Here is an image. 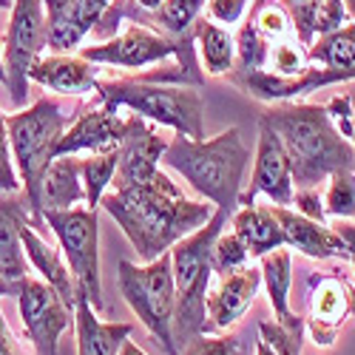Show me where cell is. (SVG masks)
Wrapping results in <instances>:
<instances>
[{"label": "cell", "instance_id": "52", "mask_svg": "<svg viewBox=\"0 0 355 355\" xmlns=\"http://www.w3.org/2000/svg\"><path fill=\"white\" fill-rule=\"evenodd\" d=\"M349 139H352V148H355V125H352V137Z\"/></svg>", "mask_w": 355, "mask_h": 355}, {"label": "cell", "instance_id": "43", "mask_svg": "<svg viewBox=\"0 0 355 355\" xmlns=\"http://www.w3.org/2000/svg\"><path fill=\"white\" fill-rule=\"evenodd\" d=\"M0 355H26V352L20 349L17 338L12 336V330H9V324H6L3 313H0Z\"/></svg>", "mask_w": 355, "mask_h": 355}, {"label": "cell", "instance_id": "41", "mask_svg": "<svg viewBox=\"0 0 355 355\" xmlns=\"http://www.w3.org/2000/svg\"><path fill=\"white\" fill-rule=\"evenodd\" d=\"M293 205H295V214H302L318 225H327V214H324V202L318 196L315 188H295L293 191Z\"/></svg>", "mask_w": 355, "mask_h": 355}, {"label": "cell", "instance_id": "22", "mask_svg": "<svg viewBox=\"0 0 355 355\" xmlns=\"http://www.w3.org/2000/svg\"><path fill=\"white\" fill-rule=\"evenodd\" d=\"M128 321H103L88 302V295L77 290L74 299V333L77 355H120L125 338H131Z\"/></svg>", "mask_w": 355, "mask_h": 355}, {"label": "cell", "instance_id": "38", "mask_svg": "<svg viewBox=\"0 0 355 355\" xmlns=\"http://www.w3.org/2000/svg\"><path fill=\"white\" fill-rule=\"evenodd\" d=\"M20 191V176L15 171L12 159V145L6 131V114L0 111V193H17Z\"/></svg>", "mask_w": 355, "mask_h": 355}, {"label": "cell", "instance_id": "40", "mask_svg": "<svg viewBox=\"0 0 355 355\" xmlns=\"http://www.w3.org/2000/svg\"><path fill=\"white\" fill-rule=\"evenodd\" d=\"M248 3L250 0H208L205 12H208V20L230 26V23H239L248 15Z\"/></svg>", "mask_w": 355, "mask_h": 355}, {"label": "cell", "instance_id": "24", "mask_svg": "<svg viewBox=\"0 0 355 355\" xmlns=\"http://www.w3.org/2000/svg\"><path fill=\"white\" fill-rule=\"evenodd\" d=\"M233 233L245 242L248 253L261 259L264 253H273L284 248V233L273 214V208H261V205H242L230 216Z\"/></svg>", "mask_w": 355, "mask_h": 355}, {"label": "cell", "instance_id": "17", "mask_svg": "<svg viewBox=\"0 0 355 355\" xmlns=\"http://www.w3.org/2000/svg\"><path fill=\"white\" fill-rule=\"evenodd\" d=\"M259 287H261V270L250 268V264H245V268L233 273L216 276V284L211 282L208 299H205V310H208L205 336L227 333L233 324H239V318L253 304Z\"/></svg>", "mask_w": 355, "mask_h": 355}, {"label": "cell", "instance_id": "14", "mask_svg": "<svg viewBox=\"0 0 355 355\" xmlns=\"http://www.w3.org/2000/svg\"><path fill=\"white\" fill-rule=\"evenodd\" d=\"M236 88H242L245 94H250L253 100L261 103H295L299 97H307L310 92H318V88H327L336 83H344L341 74L321 69V66H307L299 74H276L268 69H256V71H239L233 69L225 74Z\"/></svg>", "mask_w": 355, "mask_h": 355}, {"label": "cell", "instance_id": "20", "mask_svg": "<svg viewBox=\"0 0 355 355\" xmlns=\"http://www.w3.org/2000/svg\"><path fill=\"white\" fill-rule=\"evenodd\" d=\"M282 233H284V248L299 250L307 259H349L347 242L341 239V233L330 225H318L302 214H295L293 208H282V205H270Z\"/></svg>", "mask_w": 355, "mask_h": 355}, {"label": "cell", "instance_id": "27", "mask_svg": "<svg viewBox=\"0 0 355 355\" xmlns=\"http://www.w3.org/2000/svg\"><path fill=\"white\" fill-rule=\"evenodd\" d=\"M193 40H196V49L202 54L205 71H208L211 77H222V74L233 71L236 40H233V35L227 32L225 26L202 17V20L193 23Z\"/></svg>", "mask_w": 355, "mask_h": 355}, {"label": "cell", "instance_id": "26", "mask_svg": "<svg viewBox=\"0 0 355 355\" xmlns=\"http://www.w3.org/2000/svg\"><path fill=\"white\" fill-rule=\"evenodd\" d=\"M307 60L313 66L341 74L344 83L355 80V23L341 26L330 35L315 37L307 46Z\"/></svg>", "mask_w": 355, "mask_h": 355}, {"label": "cell", "instance_id": "13", "mask_svg": "<svg viewBox=\"0 0 355 355\" xmlns=\"http://www.w3.org/2000/svg\"><path fill=\"white\" fill-rule=\"evenodd\" d=\"M293 168L284 145L273 128L259 123V142H256V159L248 191L239 193V205H253L256 196H268L273 205L290 208L293 205Z\"/></svg>", "mask_w": 355, "mask_h": 355}, {"label": "cell", "instance_id": "31", "mask_svg": "<svg viewBox=\"0 0 355 355\" xmlns=\"http://www.w3.org/2000/svg\"><path fill=\"white\" fill-rule=\"evenodd\" d=\"M304 318L290 313L287 318L276 321H259V336L276 355H302L304 347Z\"/></svg>", "mask_w": 355, "mask_h": 355}, {"label": "cell", "instance_id": "25", "mask_svg": "<svg viewBox=\"0 0 355 355\" xmlns=\"http://www.w3.org/2000/svg\"><path fill=\"white\" fill-rule=\"evenodd\" d=\"M83 202H85V191L80 176V157L77 154L54 157L43 176V191H40L43 211H69Z\"/></svg>", "mask_w": 355, "mask_h": 355}, {"label": "cell", "instance_id": "5", "mask_svg": "<svg viewBox=\"0 0 355 355\" xmlns=\"http://www.w3.org/2000/svg\"><path fill=\"white\" fill-rule=\"evenodd\" d=\"M230 216L225 211H214V216L205 222L199 230L180 239L171 248V270H173V341L176 349H182L196 336H205V299H208V287L214 282L211 268V250L216 236L227 227Z\"/></svg>", "mask_w": 355, "mask_h": 355}, {"label": "cell", "instance_id": "37", "mask_svg": "<svg viewBox=\"0 0 355 355\" xmlns=\"http://www.w3.org/2000/svg\"><path fill=\"white\" fill-rule=\"evenodd\" d=\"M268 66H273L276 74H299L310 66L307 60V49L295 40V37H287V40H279L273 43L270 49V60Z\"/></svg>", "mask_w": 355, "mask_h": 355}, {"label": "cell", "instance_id": "23", "mask_svg": "<svg viewBox=\"0 0 355 355\" xmlns=\"http://www.w3.org/2000/svg\"><path fill=\"white\" fill-rule=\"evenodd\" d=\"M23 250H26L28 264H32V268L43 276V282L60 293L63 302H66L69 307H74L77 282H74V276H71V268H69L63 250H57L54 245H49L43 236L32 227V222L23 227Z\"/></svg>", "mask_w": 355, "mask_h": 355}, {"label": "cell", "instance_id": "36", "mask_svg": "<svg viewBox=\"0 0 355 355\" xmlns=\"http://www.w3.org/2000/svg\"><path fill=\"white\" fill-rule=\"evenodd\" d=\"M182 355H248V347L239 336L233 333H216V336H196L182 347Z\"/></svg>", "mask_w": 355, "mask_h": 355}, {"label": "cell", "instance_id": "12", "mask_svg": "<svg viewBox=\"0 0 355 355\" xmlns=\"http://www.w3.org/2000/svg\"><path fill=\"white\" fill-rule=\"evenodd\" d=\"M355 315V284L341 270L313 273L307 282L304 327L318 347H333L347 321Z\"/></svg>", "mask_w": 355, "mask_h": 355}, {"label": "cell", "instance_id": "44", "mask_svg": "<svg viewBox=\"0 0 355 355\" xmlns=\"http://www.w3.org/2000/svg\"><path fill=\"white\" fill-rule=\"evenodd\" d=\"M336 230L341 233V239L347 242V250H349V259H352V268H355V225L349 219H338Z\"/></svg>", "mask_w": 355, "mask_h": 355}, {"label": "cell", "instance_id": "47", "mask_svg": "<svg viewBox=\"0 0 355 355\" xmlns=\"http://www.w3.org/2000/svg\"><path fill=\"white\" fill-rule=\"evenodd\" d=\"M15 290H17V284H12V282H6V279H0V295H15Z\"/></svg>", "mask_w": 355, "mask_h": 355}, {"label": "cell", "instance_id": "4", "mask_svg": "<svg viewBox=\"0 0 355 355\" xmlns=\"http://www.w3.org/2000/svg\"><path fill=\"white\" fill-rule=\"evenodd\" d=\"M83 103L69 105L57 97H40L28 108H17L6 114V131H9V145H12V159L15 171L20 176V188L32 208V227H43V205H40V191H43V176L54 159L57 142L66 134V128L74 123Z\"/></svg>", "mask_w": 355, "mask_h": 355}, {"label": "cell", "instance_id": "19", "mask_svg": "<svg viewBox=\"0 0 355 355\" xmlns=\"http://www.w3.org/2000/svg\"><path fill=\"white\" fill-rule=\"evenodd\" d=\"M100 80V66L74 54H43L28 69V83H37L60 97L94 94Z\"/></svg>", "mask_w": 355, "mask_h": 355}, {"label": "cell", "instance_id": "39", "mask_svg": "<svg viewBox=\"0 0 355 355\" xmlns=\"http://www.w3.org/2000/svg\"><path fill=\"white\" fill-rule=\"evenodd\" d=\"M347 20H349V15L341 0H321L315 9V37L336 32V28L347 26Z\"/></svg>", "mask_w": 355, "mask_h": 355}, {"label": "cell", "instance_id": "28", "mask_svg": "<svg viewBox=\"0 0 355 355\" xmlns=\"http://www.w3.org/2000/svg\"><path fill=\"white\" fill-rule=\"evenodd\" d=\"M259 270H261V284L268 287L273 315L287 318L293 313L290 310V287H293V256H290V250L279 248L273 253H264Z\"/></svg>", "mask_w": 355, "mask_h": 355}, {"label": "cell", "instance_id": "3", "mask_svg": "<svg viewBox=\"0 0 355 355\" xmlns=\"http://www.w3.org/2000/svg\"><path fill=\"white\" fill-rule=\"evenodd\" d=\"M162 162L180 173L216 211H225L227 216L236 214L242 180L250 162V151L242 142L239 128H227L214 139H191L176 134L168 139Z\"/></svg>", "mask_w": 355, "mask_h": 355}, {"label": "cell", "instance_id": "16", "mask_svg": "<svg viewBox=\"0 0 355 355\" xmlns=\"http://www.w3.org/2000/svg\"><path fill=\"white\" fill-rule=\"evenodd\" d=\"M168 139L154 128V123L142 120L134 111L125 116V134L120 142V165H116L111 188H128L134 182H145L159 171Z\"/></svg>", "mask_w": 355, "mask_h": 355}, {"label": "cell", "instance_id": "10", "mask_svg": "<svg viewBox=\"0 0 355 355\" xmlns=\"http://www.w3.org/2000/svg\"><path fill=\"white\" fill-rule=\"evenodd\" d=\"M12 17L3 37V66L6 88L15 108H23L28 100V69L49 49L46 9L40 0H12Z\"/></svg>", "mask_w": 355, "mask_h": 355}, {"label": "cell", "instance_id": "15", "mask_svg": "<svg viewBox=\"0 0 355 355\" xmlns=\"http://www.w3.org/2000/svg\"><path fill=\"white\" fill-rule=\"evenodd\" d=\"M125 134V116H120V108H111L100 103L97 97L83 103L74 123L66 128V134L57 142L54 157L63 154H105L120 148Z\"/></svg>", "mask_w": 355, "mask_h": 355}, {"label": "cell", "instance_id": "9", "mask_svg": "<svg viewBox=\"0 0 355 355\" xmlns=\"http://www.w3.org/2000/svg\"><path fill=\"white\" fill-rule=\"evenodd\" d=\"M43 222L54 230L63 256L69 259L77 290L88 295L92 307L100 313L103 284H100V225L97 211L92 208H69V211H43Z\"/></svg>", "mask_w": 355, "mask_h": 355}, {"label": "cell", "instance_id": "34", "mask_svg": "<svg viewBox=\"0 0 355 355\" xmlns=\"http://www.w3.org/2000/svg\"><path fill=\"white\" fill-rule=\"evenodd\" d=\"M324 214L336 219H355V171H336L330 176Z\"/></svg>", "mask_w": 355, "mask_h": 355}, {"label": "cell", "instance_id": "11", "mask_svg": "<svg viewBox=\"0 0 355 355\" xmlns=\"http://www.w3.org/2000/svg\"><path fill=\"white\" fill-rule=\"evenodd\" d=\"M17 290V310L23 318L26 336L32 341L37 355H57L60 336L74 327V307L63 302V295L49 287L43 279L23 276L15 282Z\"/></svg>", "mask_w": 355, "mask_h": 355}, {"label": "cell", "instance_id": "30", "mask_svg": "<svg viewBox=\"0 0 355 355\" xmlns=\"http://www.w3.org/2000/svg\"><path fill=\"white\" fill-rule=\"evenodd\" d=\"M205 3H208V0H162L159 9L151 12V17H148V26L157 28V32L171 35V37L191 35Z\"/></svg>", "mask_w": 355, "mask_h": 355}, {"label": "cell", "instance_id": "7", "mask_svg": "<svg viewBox=\"0 0 355 355\" xmlns=\"http://www.w3.org/2000/svg\"><path fill=\"white\" fill-rule=\"evenodd\" d=\"M80 57L92 60L97 66H114V69H148L157 66L168 57H176V66L185 74V80L191 85L202 83V71L196 63V40L193 32L182 35V37H171L165 32H157L151 26L142 23H128L120 35H114L103 43H92V46H80Z\"/></svg>", "mask_w": 355, "mask_h": 355}, {"label": "cell", "instance_id": "46", "mask_svg": "<svg viewBox=\"0 0 355 355\" xmlns=\"http://www.w3.org/2000/svg\"><path fill=\"white\" fill-rule=\"evenodd\" d=\"M134 3L142 9V12H157L159 9V3H162V0H134Z\"/></svg>", "mask_w": 355, "mask_h": 355}, {"label": "cell", "instance_id": "33", "mask_svg": "<svg viewBox=\"0 0 355 355\" xmlns=\"http://www.w3.org/2000/svg\"><path fill=\"white\" fill-rule=\"evenodd\" d=\"M268 3H282L287 9L290 23H293V35L302 46H310L315 40V9L321 0H253L248 12L268 6Z\"/></svg>", "mask_w": 355, "mask_h": 355}, {"label": "cell", "instance_id": "1", "mask_svg": "<svg viewBox=\"0 0 355 355\" xmlns=\"http://www.w3.org/2000/svg\"><path fill=\"white\" fill-rule=\"evenodd\" d=\"M100 208L120 225L139 261H154L180 239L199 230L214 216V205L182 193L168 173L157 171L151 180L108 191Z\"/></svg>", "mask_w": 355, "mask_h": 355}, {"label": "cell", "instance_id": "8", "mask_svg": "<svg viewBox=\"0 0 355 355\" xmlns=\"http://www.w3.org/2000/svg\"><path fill=\"white\" fill-rule=\"evenodd\" d=\"M116 284L131 313L145 324V330L157 338L165 355H180L173 341V270H171V250L157 256L154 261L134 264L123 259L116 264Z\"/></svg>", "mask_w": 355, "mask_h": 355}, {"label": "cell", "instance_id": "29", "mask_svg": "<svg viewBox=\"0 0 355 355\" xmlns=\"http://www.w3.org/2000/svg\"><path fill=\"white\" fill-rule=\"evenodd\" d=\"M116 165H120V148L105 154H85L80 157V176H83V191H85V208L97 211L100 199L108 193Z\"/></svg>", "mask_w": 355, "mask_h": 355}, {"label": "cell", "instance_id": "48", "mask_svg": "<svg viewBox=\"0 0 355 355\" xmlns=\"http://www.w3.org/2000/svg\"><path fill=\"white\" fill-rule=\"evenodd\" d=\"M256 355H276V352H273L268 344H264V341L259 338V341H256Z\"/></svg>", "mask_w": 355, "mask_h": 355}, {"label": "cell", "instance_id": "21", "mask_svg": "<svg viewBox=\"0 0 355 355\" xmlns=\"http://www.w3.org/2000/svg\"><path fill=\"white\" fill-rule=\"evenodd\" d=\"M32 222L26 193H0V279L20 282L28 276V259L23 250V227Z\"/></svg>", "mask_w": 355, "mask_h": 355}, {"label": "cell", "instance_id": "49", "mask_svg": "<svg viewBox=\"0 0 355 355\" xmlns=\"http://www.w3.org/2000/svg\"><path fill=\"white\" fill-rule=\"evenodd\" d=\"M0 83L6 85V66H3V46H0Z\"/></svg>", "mask_w": 355, "mask_h": 355}, {"label": "cell", "instance_id": "2", "mask_svg": "<svg viewBox=\"0 0 355 355\" xmlns=\"http://www.w3.org/2000/svg\"><path fill=\"white\" fill-rule=\"evenodd\" d=\"M284 145L295 188H318L336 171H355V148L330 120L324 105L273 103L259 116Z\"/></svg>", "mask_w": 355, "mask_h": 355}, {"label": "cell", "instance_id": "50", "mask_svg": "<svg viewBox=\"0 0 355 355\" xmlns=\"http://www.w3.org/2000/svg\"><path fill=\"white\" fill-rule=\"evenodd\" d=\"M341 3H344V9H347V15L355 20V0H341Z\"/></svg>", "mask_w": 355, "mask_h": 355}, {"label": "cell", "instance_id": "6", "mask_svg": "<svg viewBox=\"0 0 355 355\" xmlns=\"http://www.w3.org/2000/svg\"><path fill=\"white\" fill-rule=\"evenodd\" d=\"M94 97L111 108H128L154 125H168L182 137L205 139V100L196 85L100 77Z\"/></svg>", "mask_w": 355, "mask_h": 355}, {"label": "cell", "instance_id": "18", "mask_svg": "<svg viewBox=\"0 0 355 355\" xmlns=\"http://www.w3.org/2000/svg\"><path fill=\"white\" fill-rule=\"evenodd\" d=\"M46 9L49 49L54 54H71L92 35L111 0H40Z\"/></svg>", "mask_w": 355, "mask_h": 355}, {"label": "cell", "instance_id": "32", "mask_svg": "<svg viewBox=\"0 0 355 355\" xmlns=\"http://www.w3.org/2000/svg\"><path fill=\"white\" fill-rule=\"evenodd\" d=\"M233 40H236V69H239V71L268 69L273 43L259 32L253 20L245 17V23H242V28H239V35H236Z\"/></svg>", "mask_w": 355, "mask_h": 355}, {"label": "cell", "instance_id": "42", "mask_svg": "<svg viewBox=\"0 0 355 355\" xmlns=\"http://www.w3.org/2000/svg\"><path fill=\"white\" fill-rule=\"evenodd\" d=\"M327 114H330V120H333V125L349 139L352 137V125H355V120H352V103H349V97L344 94V97H333L327 105Z\"/></svg>", "mask_w": 355, "mask_h": 355}, {"label": "cell", "instance_id": "45", "mask_svg": "<svg viewBox=\"0 0 355 355\" xmlns=\"http://www.w3.org/2000/svg\"><path fill=\"white\" fill-rule=\"evenodd\" d=\"M120 355H148V352H145L142 347H137L131 338H125V341H123V347H120Z\"/></svg>", "mask_w": 355, "mask_h": 355}, {"label": "cell", "instance_id": "51", "mask_svg": "<svg viewBox=\"0 0 355 355\" xmlns=\"http://www.w3.org/2000/svg\"><path fill=\"white\" fill-rule=\"evenodd\" d=\"M0 9H12V0H0Z\"/></svg>", "mask_w": 355, "mask_h": 355}, {"label": "cell", "instance_id": "35", "mask_svg": "<svg viewBox=\"0 0 355 355\" xmlns=\"http://www.w3.org/2000/svg\"><path fill=\"white\" fill-rule=\"evenodd\" d=\"M250 259L245 242L236 236L233 230H222L216 236V242H214V250H211V268H214V276H225V273H233V270H239L245 268Z\"/></svg>", "mask_w": 355, "mask_h": 355}]
</instances>
